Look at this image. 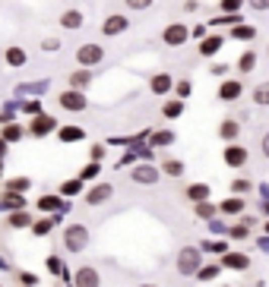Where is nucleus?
Masks as SVG:
<instances>
[{
	"label": "nucleus",
	"mask_w": 269,
	"mask_h": 287,
	"mask_svg": "<svg viewBox=\"0 0 269 287\" xmlns=\"http://www.w3.org/2000/svg\"><path fill=\"white\" fill-rule=\"evenodd\" d=\"M203 265V249L200 246H184V249H178V259H174V268H178V274H190Z\"/></svg>",
	"instance_id": "obj_1"
},
{
	"label": "nucleus",
	"mask_w": 269,
	"mask_h": 287,
	"mask_svg": "<svg viewBox=\"0 0 269 287\" xmlns=\"http://www.w3.org/2000/svg\"><path fill=\"white\" fill-rule=\"evenodd\" d=\"M187 38H190V29H187L184 22H171V26H165V32H162V41L168 47H181V44H187Z\"/></svg>",
	"instance_id": "obj_5"
},
{
	"label": "nucleus",
	"mask_w": 269,
	"mask_h": 287,
	"mask_svg": "<svg viewBox=\"0 0 269 287\" xmlns=\"http://www.w3.org/2000/svg\"><path fill=\"white\" fill-rule=\"evenodd\" d=\"M83 136H86V133H83L79 126H64V129H61V139H64V142H79Z\"/></svg>",
	"instance_id": "obj_35"
},
{
	"label": "nucleus",
	"mask_w": 269,
	"mask_h": 287,
	"mask_svg": "<svg viewBox=\"0 0 269 287\" xmlns=\"http://www.w3.org/2000/svg\"><path fill=\"white\" fill-rule=\"evenodd\" d=\"M222 271H225V268H222L219 262H203V265L193 271V278H196V281H203V284H209V281H216Z\"/></svg>",
	"instance_id": "obj_15"
},
{
	"label": "nucleus",
	"mask_w": 269,
	"mask_h": 287,
	"mask_svg": "<svg viewBox=\"0 0 269 287\" xmlns=\"http://www.w3.org/2000/svg\"><path fill=\"white\" fill-rule=\"evenodd\" d=\"M209 73L219 76V79H225V76H228V66H225V63H212V69H209Z\"/></svg>",
	"instance_id": "obj_41"
},
{
	"label": "nucleus",
	"mask_w": 269,
	"mask_h": 287,
	"mask_svg": "<svg viewBox=\"0 0 269 287\" xmlns=\"http://www.w3.org/2000/svg\"><path fill=\"white\" fill-rule=\"evenodd\" d=\"M146 139H149L152 149H168V146H174V142H178V136H174L171 129H155V133H149Z\"/></svg>",
	"instance_id": "obj_17"
},
{
	"label": "nucleus",
	"mask_w": 269,
	"mask_h": 287,
	"mask_svg": "<svg viewBox=\"0 0 269 287\" xmlns=\"http://www.w3.org/2000/svg\"><path fill=\"white\" fill-rule=\"evenodd\" d=\"M260 189H263V196H266V199H269V186H260Z\"/></svg>",
	"instance_id": "obj_55"
},
{
	"label": "nucleus",
	"mask_w": 269,
	"mask_h": 287,
	"mask_svg": "<svg viewBox=\"0 0 269 287\" xmlns=\"http://www.w3.org/2000/svg\"><path fill=\"white\" fill-rule=\"evenodd\" d=\"M98 174H101V164H98V161H89L83 171H79V180H95Z\"/></svg>",
	"instance_id": "obj_33"
},
{
	"label": "nucleus",
	"mask_w": 269,
	"mask_h": 287,
	"mask_svg": "<svg viewBox=\"0 0 269 287\" xmlns=\"http://www.w3.org/2000/svg\"><path fill=\"white\" fill-rule=\"evenodd\" d=\"M231 193H235V196L253 193V180H247V177H238V180H231Z\"/></svg>",
	"instance_id": "obj_30"
},
{
	"label": "nucleus",
	"mask_w": 269,
	"mask_h": 287,
	"mask_svg": "<svg viewBox=\"0 0 269 287\" xmlns=\"http://www.w3.org/2000/svg\"><path fill=\"white\" fill-rule=\"evenodd\" d=\"M219 265L225 271H247L250 268V256L241 253V249H225V253L219 256Z\"/></svg>",
	"instance_id": "obj_3"
},
{
	"label": "nucleus",
	"mask_w": 269,
	"mask_h": 287,
	"mask_svg": "<svg viewBox=\"0 0 269 287\" xmlns=\"http://www.w3.org/2000/svg\"><path fill=\"white\" fill-rule=\"evenodd\" d=\"M104 158V146H95L92 149V161H101Z\"/></svg>",
	"instance_id": "obj_50"
},
{
	"label": "nucleus",
	"mask_w": 269,
	"mask_h": 287,
	"mask_svg": "<svg viewBox=\"0 0 269 287\" xmlns=\"http://www.w3.org/2000/svg\"><path fill=\"white\" fill-rule=\"evenodd\" d=\"M38 208L54 211V208H61V199H57V196H44V199H38Z\"/></svg>",
	"instance_id": "obj_37"
},
{
	"label": "nucleus",
	"mask_w": 269,
	"mask_h": 287,
	"mask_svg": "<svg viewBox=\"0 0 269 287\" xmlns=\"http://www.w3.org/2000/svg\"><path fill=\"white\" fill-rule=\"evenodd\" d=\"M203 35H206V26H203V22H200V26H193V29H190V38H203Z\"/></svg>",
	"instance_id": "obj_45"
},
{
	"label": "nucleus",
	"mask_w": 269,
	"mask_h": 287,
	"mask_svg": "<svg viewBox=\"0 0 269 287\" xmlns=\"http://www.w3.org/2000/svg\"><path fill=\"white\" fill-rule=\"evenodd\" d=\"M206 224H209V231H212V234H225V231H228V224L222 221V214H216V218H209Z\"/></svg>",
	"instance_id": "obj_36"
},
{
	"label": "nucleus",
	"mask_w": 269,
	"mask_h": 287,
	"mask_svg": "<svg viewBox=\"0 0 269 287\" xmlns=\"http://www.w3.org/2000/svg\"><path fill=\"white\" fill-rule=\"evenodd\" d=\"M253 69H256V51L247 47V51L238 57V73H253Z\"/></svg>",
	"instance_id": "obj_27"
},
{
	"label": "nucleus",
	"mask_w": 269,
	"mask_h": 287,
	"mask_svg": "<svg viewBox=\"0 0 269 287\" xmlns=\"http://www.w3.org/2000/svg\"><path fill=\"white\" fill-rule=\"evenodd\" d=\"M171 92H174V98H187V95L193 92V86H190V79H178L171 86Z\"/></svg>",
	"instance_id": "obj_34"
},
{
	"label": "nucleus",
	"mask_w": 269,
	"mask_h": 287,
	"mask_svg": "<svg viewBox=\"0 0 269 287\" xmlns=\"http://www.w3.org/2000/svg\"><path fill=\"white\" fill-rule=\"evenodd\" d=\"M158 171H162V174H168V177H184L187 167H184V161H181V158H165Z\"/></svg>",
	"instance_id": "obj_24"
},
{
	"label": "nucleus",
	"mask_w": 269,
	"mask_h": 287,
	"mask_svg": "<svg viewBox=\"0 0 269 287\" xmlns=\"http://www.w3.org/2000/svg\"><path fill=\"white\" fill-rule=\"evenodd\" d=\"M225 237H228V240H247V237H250V227L244 224V221H238V224H228Z\"/></svg>",
	"instance_id": "obj_28"
},
{
	"label": "nucleus",
	"mask_w": 269,
	"mask_h": 287,
	"mask_svg": "<svg viewBox=\"0 0 269 287\" xmlns=\"http://www.w3.org/2000/svg\"><path fill=\"white\" fill-rule=\"evenodd\" d=\"M57 47H61V41H57V38H48V41H44V51H57Z\"/></svg>",
	"instance_id": "obj_51"
},
{
	"label": "nucleus",
	"mask_w": 269,
	"mask_h": 287,
	"mask_svg": "<svg viewBox=\"0 0 269 287\" xmlns=\"http://www.w3.org/2000/svg\"><path fill=\"white\" fill-rule=\"evenodd\" d=\"M225 47V35H203L200 38V57H216Z\"/></svg>",
	"instance_id": "obj_12"
},
{
	"label": "nucleus",
	"mask_w": 269,
	"mask_h": 287,
	"mask_svg": "<svg viewBox=\"0 0 269 287\" xmlns=\"http://www.w3.org/2000/svg\"><path fill=\"white\" fill-rule=\"evenodd\" d=\"M263 234H269V221H266V224H263Z\"/></svg>",
	"instance_id": "obj_56"
},
{
	"label": "nucleus",
	"mask_w": 269,
	"mask_h": 287,
	"mask_svg": "<svg viewBox=\"0 0 269 287\" xmlns=\"http://www.w3.org/2000/svg\"><path fill=\"white\" fill-rule=\"evenodd\" d=\"M250 98L256 107H269V82H256L253 92H250Z\"/></svg>",
	"instance_id": "obj_25"
},
{
	"label": "nucleus",
	"mask_w": 269,
	"mask_h": 287,
	"mask_svg": "<svg viewBox=\"0 0 269 287\" xmlns=\"http://www.w3.org/2000/svg\"><path fill=\"white\" fill-rule=\"evenodd\" d=\"M76 60L83 63V66H95V63H101V60H104L101 44H83V47L76 51Z\"/></svg>",
	"instance_id": "obj_9"
},
{
	"label": "nucleus",
	"mask_w": 269,
	"mask_h": 287,
	"mask_svg": "<svg viewBox=\"0 0 269 287\" xmlns=\"http://www.w3.org/2000/svg\"><path fill=\"white\" fill-rule=\"evenodd\" d=\"M4 139H19V126H7L4 129Z\"/></svg>",
	"instance_id": "obj_46"
},
{
	"label": "nucleus",
	"mask_w": 269,
	"mask_h": 287,
	"mask_svg": "<svg viewBox=\"0 0 269 287\" xmlns=\"http://www.w3.org/2000/svg\"><path fill=\"white\" fill-rule=\"evenodd\" d=\"M32 136H48L51 129H54V117H48V114H41V117H35L32 120Z\"/></svg>",
	"instance_id": "obj_22"
},
{
	"label": "nucleus",
	"mask_w": 269,
	"mask_h": 287,
	"mask_svg": "<svg viewBox=\"0 0 269 287\" xmlns=\"http://www.w3.org/2000/svg\"><path fill=\"white\" fill-rule=\"evenodd\" d=\"M193 214H196V218H200V221H209V218H216V214H219V205H216L212 199L193 202Z\"/></svg>",
	"instance_id": "obj_19"
},
{
	"label": "nucleus",
	"mask_w": 269,
	"mask_h": 287,
	"mask_svg": "<svg viewBox=\"0 0 269 287\" xmlns=\"http://www.w3.org/2000/svg\"><path fill=\"white\" fill-rule=\"evenodd\" d=\"M48 268H54V274H64V271H61V262H57V259H48Z\"/></svg>",
	"instance_id": "obj_52"
},
{
	"label": "nucleus",
	"mask_w": 269,
	"mask_h": 287,
	"mask_svg": "<svg viewBox=\"0 0 269 287\" xmlns=\"http://www.w3.org/2000/svg\"><path fill=\"white\" fill-rule=\"evenodd\" d=\"M256 208H260L263 214H269V199H263V202H260V205H256Z\"/></svg>",
	"instance_id": "obj_53"
},
{
	"label": "nucleus",
	"mask_w": 269,
	"mask_h": 287,
	"mask_svg": "<svg viewBox=\"0 0 269 287\" xmlns=\"http://www.w3.org/2000/svg\"><path fill=\"white\" fill-rule=\"evenodd\" d=\"M0 287H4V284H0Z\"/></svg>",
	"instance_id": "obj_58"
},
{
	"label": "nucleus",
	"mask_w": 269,
	"mask_h": 287,
	"mask_svg": "<svg viewBox=\"0 0 269 287\" xmlns=\"http://www.w3.org/2000/svg\"><path fill=\"white\" fill-rule=\"evenodd\" d=\"M4 152H7V139H0V158H4Z\"/></svg>",
	"instance_id": "obj_54"
},
{
	"label": "nucleus",
	"mask_w": 269,
	"mask_h": 287,
	"mask_svg": "<svg viewBox=\"0 0 269 287\" xmlns=\"http://www.w3.org/2000/svg\"><path fill=\"white\" fill-rule=\"evenodd\" d=\"M51 224H54V221H41V224H35V234H48V231H51Z\"/></svg>",
	"instance_id": "obj_48"
},
{
	"label": "nucleus",
	"mask_w": 269,
	"mask_h": 287,
	"mask_svg": "<svg viewBox=\"0 0 269 287\" xmlns=\"http://www.w3.org/2000/svg\"><path fill=\"white\" fill-rule=\"evenodd\" d=\"M219 7H222V13H238V10L244 7V0H222Z\"/></svg>",
	"instance_id": "obj_38"
},
{
	"label": "nucleus",
	"mask_w": 269,
	"mask_h": 287,
	"mask_svg": "<svg viewBox=\"0 0 269 287\" xmlns=\"http://www.w3.org/2000/svg\"><path fill=\"white\" fill-rule=\"evenodd\" d=\"M76 287H101V278L92 265H83L76 268Z\"/></svg>",
	"instance_id": "obj_14"
},
{
	"label": "nucleus",
	"mask_w": 269,
	"mask_h": 287,
	"mask_svg": "<svg viewBox=\"0 0 269 287\" xmlns=\"http://www.w3.org/2000/svg\"><path fill=\"white\" fill-rule=\"evenodd\" d=\"M256 246L263 249V253H269V234H263V237H256Z\"/></svg>",
	"instance_id": "obj_47"
},
{
	"label": "nucleus",
	"mask_w": 269,
	"mask_h": 287,
	"mask_svg": "<svg viewBox=\"0 0 269 287\" xmlns=\"http://www.w3.org/2000/svg\"><path fill=\"white\" fill-rule=\"evenodd\" d=\"M184 196L190 199V202H203V199L212 196V189H209V183H190V186L184 189Z\"/></svg>",
	"instance_id": "obj_21"
},
{
	"label": "nucleus",
	"mask_w": 269,
	"mask_h": 287,
	"mask_svg": "<svg viewBox=\"0 0 269 287\" xmlns=\"http://www.w3.org/2000/svg\"><path fill=\"white\" fill-rule=\"evenodd\" d=\"M228 249V240H203V253H212V256H222Z\"/></svg>",
	"instance_id": "obj_32"
},
{
	"label": "nucleus",
	"mask_w": 269,
	"mask_h": 287,
	"mask_svg": "<svg viewBox=\"0 0 269 287\" xmlns=\"http://www.w3.org/2000/svg\"><path fill=\"white\" fill-rule=\"evenodd\" d=\"M10 224H13V227H29V214H22V211L10 214Z\"/></svg>",
	"instance_id": "obj_40"
},
{
	"label": "nucleus",
	"mask_w": 269,
	"mask_h": 287,
	"mask_svg": "<svg viewBox=\"0 0 269 287\" xmlns=\"http://www.w3.org/2000/svg\"><path fill=\"white\" fill-rule=\"evenodd\" d=\"M139 287H158V284H139Z\"/></svg>",
	"instance_id": "obj_57"
},
{
	"label": "nucleus",
	"mask_w": 269,
	"mask_h": 287,
	"mask_svg": "<svg viewBox=\"0 0 269 287\" xmlns=\"http://www.w3.org/2000/svg\"><path fill=\"white\" fill-rule=\"evenodd\" d=\"M7 63L10 66H22V63H26V51H22V47H7Z\"/></svg>",
	"instance_id": "obj_31"
},
{
	"label": "nucleus",
	"mask_w": 269,
	"mask_h": 287,
	"mask_svg": "<svg viewBox=\"0 0 269 287\" xmlns=\"http://www.w3.org/2000/svg\"><path fill=\"white\" fill-rule=\"evenodd\" d=\"M171 86H174V79H171L168 73H155V76L149 79L152 95H171Z\"/></svg>",
	"instance_id": "obj_18"
},
{
	"label": "nucleus",
	"mask_w": 269,
	"mask_h": 287,
	"mask_svg": "<svg viewBox=\"0 0 269 287\" xmlns=\"http://www.w3.org/2000/svg\"><path fill=\"white\" fill-rule=\"evenodd\" d=\"M244 208H247V205H244V196H235V193L219 202V214H222V218H238Z\"/></svg>",
	"instance_id": "obj_10"
},
{
	"label": "nucleus",
	"mask_w": 269,
	"mask_h": 287,
	"mask_svg": "<svg viewBox=\"0 0 269 287\" xmlns=\"http://www.w3.org/2000/svg\"><path fill=\"white\" fill-rule=\"evenodd\" d=\"M127 26H130V19H127V16H121V13H114V16H108V19H104L101 32L111 38V35H121V32H127Z\"/></svg>",
	"instance_id": "obj_16"
},
{
	"label": "nucleus",
	"mask_w": 269,
	"mask_h": 287,
	"mask_svg": "<svg viewBox=\"0 0 269 287\" xmlns=\"http://www.w3.org/2000/svg\"><path fill=\"white\" fill-rule=\"evenodd\" d=\"M127 7L130 10H146V7H152V0H127Z\"/></svg>",
	"instance_id": "obj_42"
},
{
	"label": "nucleus",
	"mask_w": 269,
	"mask_h": 287,
	"mask_svg": "<svg viewBox=\"0 0 269 287\" xmlns=\"http://www.w3.org/2000/svg\"><path fill=\"white\" fill-rule=\"evenodd\" d=\"M61 26L64 29H83V13H79V10H67L61 16Z\"/></svg>",
	"instance_id": "obj_29"
},
{
	"label": "nucleus",
	"mask_w": 269,
	"mask_h": 287,
	"mask_svg": "<svg viewBox=\"0 0 269 287\" xmlns=\"http://www.w3.org/2000/svg\"><path fill=\"white\" fill-rule=\"evenodd\" d=\"M79 189H83V180H79V177H76V180H70V183H64V189H61V193H67V196H73V193H79Z\"/></svg>",
	"instance_id": "obj_39"
},
{
	"label": "nucleus",
	"mask_w": 269,
	"mask_h": 287,
	"mask_svg": "<svg viewBox=\"0 0 269 287\" xmlns=\"http://www.w3.org/2000/svg\"><path fill=\"white\" fill-rule=\"evenodd\" d=\"M222 161H225L228 167H235V171H241V167L250 161V152L244 146H235V142H225V149H222Z\"/></svg>",
	"instance_id": "obj_4"
},
{
	"label": "nucleus",
	"mask_w": 269,
	"mask_h": 287,
	"mask_svg": "<svg viewBox=\"0 0 269 287\" xmlns=\"http://www.w3.org/2000/svg\"><path fill=\"white\" fill-rule=\"evenodd\" d=\"M7 189H10V193H13V189H29V180H10Z\"/></svg>",
	"instance_id": "obj_43"
},
{
	"label": "nucleus",
	"mask_w": 269,
	"mask_h": 287,
	"mask_svg": "<svg viewBox=\"0 0 269 287\" xmlns=\"http://www.w3.org/2000/svg\"><path fill=\"white\" fill-rule=\"evenodd\" d=\"M181 114H184V98H168L162 104V117H165V120H178Z\"/></svg>",
	"instance_id": "obj_20"
},
{
	"label": "nucleus",
	"mask_w": 269,
	"mask_h": 287,
	"mask_svg": "<svg viewBox=\"0 0 269 287\" xmlns=\"http://www.w3.org/2000/svg\"><path fill=\"white\" fill-rule=\"evenodd\" d=\"M64 246L70 249V253H83V249L89 246V227L86 224H70L64 231Z\"/></svg>",
	"instance_id": "obj_2"
},
{
	"label": "nucleus",
	"mask_w": 269,
	"mask_h": 287,
	"mask_svg": "<svg viewBox=\"0 0 269 287\" xmlns=\"http://www.w3.org/2000/svg\"><path fill=\"white\" fill-rule=\"evenodd\" d=\"M57 101H61V107H64V111H76V114L89 107V98H86V95L79 92V89H67V92H64Z\"/></svg>",
	"instance_id": "obj_6"
},
{
	"label": "nucleus",
	"mask_w": 269,
	"mask_h": 287,
	"mask_svg": "<svg viewBox=\"0 0 269 287\" xmlns=\"http://www.w3.org/2000/svg\"><path fill=\"white\" fill-rule=\"evenodd\" d=\"M231 38L235 41H253L256 38V26H244V22H238V26H231Z\"/></svg>",
	"instance_id": "obj_23"
},
{
	"label": "nucleus",
	"mask_w": 269,
	"mask_h": 287,
	"mask_svg": "<svg viewBox=\"0 0 269 287\" xmlns=\"http://www.w3.org/2000/svg\"><path fill=\"white\" fill-rule=\"evenodd\" d=\"M241 95H244V82H241V79H228V76L222 79V86H219V98L225 101V104H235Z\"/></svg>",
	"instance_id": "obj_7"
},
{
	"label": "nucleus",
	"mask_w": 269,
	"mask_h": 287,
	"mask_svg": "<svg viewBox=\"0 0 269 287\" xmlns=\"http://www.w3.org/2000/svg\"><path fill=\"white\" fill-rule=\"evenodd\" d=\"M253 10H269V0H247Z\"/></svg>",
	"instance_id": "obj_49"
},
{
	"label": "nucleus",
	"mask_w": 269,
	"mask_h": 287,
	"mask_svg": "<svg viewBox=\"0 0 269 287\" xmlns=\"http://www.w3.org/2000/svg\"><path fill=\"white\" fill-rule=\"evenodd\" d=\"M89 82H92V73H89V69H76V73H70V89L86 92V89H89Z\"/></svg>",
	"instance_id": "obj_26"
},
{
	"label": "nucleus",
	"mask_w": 269,
	"mask_h": 287,
	"mask_svg": "<svg viewBox=\"0 0 269 287\" xmlns=\"http://www.w3.org/2000/svg\"><path fill=\"white\" fill-rule=\"evenodd\" d=\"M111 196H114V186L111 183H98V186H92L86 193V202H89V205H104Z\"/></svg>",
	"instance_id": "obj_13"
},
{
	"label": "nucleus",
	"mask_w": 269,
	"mask_h": 287,
	"mask_svg": "<svg viewBox=\"0 0 269 287\" xmlns=\"http://www.w3.org/2000/svg\"><path fill=\"white\" fill-rule=\"evenodd\" d=\"M158 177H162V171H158V167H152V164H136L133 171H130V180L133 183H143V186L158 183Z\"/></svg>",
	"instance_id": "obj_8"
},
{
	"label": "nucleus",
	"mask_w": 269,
	"mask_h": 287,
	"mask_svg": "<svg viewBox=\"0 0 269 287\" xmlns=\"http://www.w3.org/2000/svg\"><path fill=\"white\" fill-rule=\"evenodd\" d=\"M241 136V120L238 117H225V120L219 123V139L222 142H238Z\"/></svg>",
	"instance_id": "obj_11"
},
{
	"label": "nucleus",
	"mask_w": 269,
	"mask_h": 287,
	"mask_svg": "<svg viewBox=\"0 0 269 287\" xmlns=\"http://www.w3.org/2000/svg\"><path fill=\"white\" fill-rule=\"evenodd\" d=\"M260 149H263V158H269V129H266L263 139H260Z\"/></svg>",
	"instance_id": "obj_44"
}]
</instances>
